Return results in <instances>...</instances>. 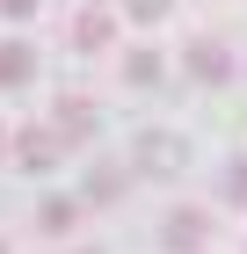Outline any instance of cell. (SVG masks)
<instances>
[{
  "label": "cell",
  "instance_id": "cell-5",
  "mask_svg": "<svg viewBox=\"0 0 247 254\" xmlns=\"http://www.w3.org/2000/svg\"><path fill=\"white\" fill-rule=\"evenodd\" d=\"M160 240H167L174 254H196V247L211 240V218H204V211H174L167 225H160Z\"/></svg>",
  "mask_w": 247,
  "mask_h": 254
},
{
  "label": "cell",
  "instance_id": "cell-14",
  "mask_svg": "<svg viewBox=\"0 0 247 254\" xmlns=\"http://www.w3.org/2000/svg\"><path fill=\"white\" fill-rule=\"evenodd\" d=\"M73 254H102V247H73Z\"/></svg>",
  "mask_w": 247,
  "mask_h": 254
},
{
  "label": "cell",
  "instance_id": "cell-9",
  "mask_svg": "<svg viewBox=\"0 0 247 254\" xmlns=\"http://www.w3.org/2000/svg\"><path fill=\"white\" fill-rule=\"evenodd\" d=\"M124 80L131 87H153L160 80V51H124Z\"/></svg>",
  "mask_w": 247,
  "mask_h": 254
},
{
  "label": "cell",
  "instance_id": "cell-10",
  "mask_svg": "<svg viewBox=\"0 0 247 254\" xmlns=\"http://www.w3.org/2000/svg\"><path fill=\"white\" fill-rule=\"evenodd\" d=\"M116 189H124V167H116V160H102L95 175H87V196H95V203H109Z\"/></svg>",
  "mask_w": 247,
  "mask_h": 254
},
{
  "label": "cell",
  "instance_id": "cell-8",
  "mask_svg": "<svg viewBox=\"0 0 247 254\" xmlns=\"http://www.w3.org/2000/svg\"><path fill=\"white\" fill-rule=\"evenodd\" d=\"M37 225H44V233H73V225H80V203H73V196H44Z\"/></svg>",
  "mask_w": 247,
  "mask_h": 254
},
{
  "label": "cell",
  "instance_id": "cell-11",
  "mask_svg": "<svg viewBox=\"0 0 247 254\" xmlns=\"http://www.w3.org/2000/svg\"><path fill=\"white\" fill-rule=\"evenodd\" d=\"M218 196H226V203H247V160H226V175H218Z\"/></svg>",
  "mask_w": 247,
  "mask_h": 254
},
{
  "label": "cell",
  "instance_id": "cell-2",
  "mask_svg": "<svg viewBox=\"0 0 247 254\" xmlns=\"http://www.w3.org/2000/svg\"><path fill=\"white\" fill-rule=\"evenodd\" d=\"M58 153H66V138L51 131V124H29V131H15V160L29 167V175H51Z\"/></svg>",
  "mask_w": 247,
  "mask_h": 254
},
{
  "label": "cell",
  "instance_id": "cell-15",
  "mask_svg": "<svg viewBox=\"0 0 247 254\" xmlns=\"http://www.w3.org/2000/svg\"><path fill=\"white\" fill-rule=\"evenodd\" d=\"M0 145H7V131H0Z\"/></svg>",
  "mask_w": 247,
  "mask_h": 254
},
{
  "label": "cell",
  "instance_id": "cell-6",
  "mask_svg": "<svg viewBox=\"0 0 247 254\" xmlns=\"http://www.w3.org/2000/svg\"><path fill=\"white\" fill-rule=\"evenodd\" d=\"M29 80H37V51L22 37H7L0 44V87H29Z\"/></svg>",
  "mask_w": 247,
  "mask_h": 254
},
{
  "label": "cell",
  "instance_id": "cell-7",
  "mask_svg": "<svg viewBox=\"0 0 247 254\" xmlns=\"http://www.w3.org/2000/svg\"><path fill=\"white\" fill-rule=\"evenodd\" d=\"M109 29H116V22H109V7H87V15H73V44H80V51H102V44H109Z\"/></svg>",
  "mask_w": 247,
  "mask_h": 254
},
{
  "label": "cell",
  "instance_id": "cell-3",
  "mask_svg": "<svg viewBox=\"0 0 247 254\" xmlns=\"http://www.w3.org/2000/svg\"><path fill=\"white\" fill-rule=\"evenodd\" d=\"M182 160H189V145H182V138H167V131H146L138 138V175H182Z\"/></svg>",
  "mask_w": 247,
  "mask_h": 254
},
{
  "label": "cell",
  "instance_id": "cell-4",
  "mask_svg": "<svg viewBox=\"0 0 247 254\" xmlns=\"http://www.w3.org/2000/svg\"><path fill=\"white\" fill-rule=\"evenodd\" d=\"M51 131L66 138V145H87V138H95V109H87L80 95H58V109H51Z\"/></svg>",
  "mask_w": 247,
  "mask_h": 254
},
{
  "label": "cell",
  "instance_id": "cell-1",
  "mask_svg": "<svg viewBox=\"0 0 247 254\" xmlns=\"http://www.w3.org/2000/svg\"><path fill=\"white\" fill-rule=\"evenodd\" d=\"M182 65H189V80H204V87H226V80L240 73V59H233L218 37H196L189 51H182Z\"/></svg>",
  "mask_w": 247,
  "mask_h": 254
},
{
  "label": "cell",
  "instance_id": "cell-12",
  "mask_svg": "<svg viewBox=\"0 0 247 254\" xmlns=\"http://www.w3.org/2000/svg\"><path fill=\"white\" fill-rule=\"evenodd\" d=\"M167 7H174V0H124V15H131V22H160Z\"/></svg>",
  "mask_w": 247,
  "mask_h": 254
},
{
  "label": "cell",
  "instance_id": "cell-13",
  "mask_svg": "<svg viewBox=\"0 0 247 254\" xmlns=\"http://www.w3.org/2000/svg\"><path fill=\"white\" fill-rule=\"evenodd\" d=\"M0 15H7V22H29V15H37V0H0Z\"/></svg>",
  "mask_w": 247,
  "mask_h": 254
},
{
  "label": "cell",
  "instance_id": "cell-16",
  "mask_svg": "<svg viewBox=\"0 0 247 254\" xmlns=\"http://www.w3.org/2000/svg\"><path fill=\"white\" fill-rule=\"evenodd\" d=\"M0 254H7V247H0Z\"/></svg>",
  "mask_w": 247,
  "mask_h": 254
}]
</instances>
